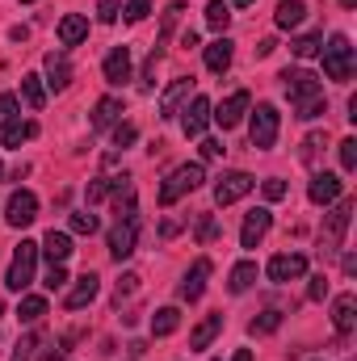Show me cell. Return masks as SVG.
Returning a JSON list of instances; mask_svg holds the SVG:
<instances>
[{
  "instance_id": "29",
  "label": "cell",
  "mask_w": 357,
  "mask_h": 361,
  "mask_svg": "<svg viewBox=\"0 0 357 361\" xmlns=\"http://www.w3.org/2000/svg\"><path fill=\"white\" fill-rule=\"evenodd\" d=\"M253 281H257V265H253V261H240V265L231 269L227 290H231V294H244V290H253Z\"/></svg>"
},
{
  "instance_id": "33",
  "label": "cell",
  "mask_w": 357,
  "mask_h": 361,
  "mask_svg": "<svg viewBox=\"0 0 357 361\" xmlns=\"http://www.w3.org/2000/svg\"><path fill=\"white\" fill-rule=\"evenodd\" d=\"M227 21H231V8H227L223 0H210V4H206V25L223 34V30H227Z\"/></svg>"
},
{
  "instance_id": "30",
  "label": "cell",
  "mask_w": 357,
  "mask_h": 361,
  "mask_svg": "<svg viewBox=\"0 0 357 361\" xmlns=\"http://www.w3.org/2000/svg\"><path fill=\"white\" fill-rule=\"evenodd\" d=\"M303 17H307V4H303V0H282V4H277V25H282V30H294Z\"/></svg>"
},
{
  "instance_id": "2",
  "label": "cell",
  "mask_w": 357,
  "mask_h": 361,
  "mask_svg": "<svg viewBox=\"0 0 357 361\" xmlns=\"http://www.w3.org/2000/svg\"><path fill=\"white\" fill-rule=\"evenodd\" d=\"M349 219H353V197H337V206L324 214V227H320V240L328 244L324 252H337L345 244V231H349Z\"/></svg>"
},
{
  "instance_id": "32",
  "label": "cell",
  "mask_w": 357,
  "mask_h": 361,
  "mask_svg": "<svg viewBox=\"0 0 357 361\" xmlns=\"http://www.w3.org/2000/svg\"><path fill=\"white\" fill-rule=\"evenodd\" d=\"M34 135H38V122H13V126H4V147H21Z\"/></svg>"
},
{
  "instance_id": "46",
  "label": "cell",
  "mask_w": 357,
  "mask_h": 361,
  "mask_svg": "<svg viewBox=\"0 0 357 361\" xmlns=\"http://www.w3.org/2000/svg\"><path fill=\"white\" fill-rule=\"evenodd\" d=\"M261 193H265V202H282V197H286V180H282V177H269L265 185H261Z\"/></svg>"
},
{
  "instance_id": "54",
  "label": "cell",
  "mask_w": 357,
  "mask_h": 361,
  "mask_svg": "<svg viewBox=\"0 0 357 361\" xmlns=\"http://www.w3.org/2000/svg\"><path fill=\"white\" fill-rule=\"evenodd\" d=\"M273 51H277V42H273V38H261V47H257V55H261V59H269Z\"/></svg>"
},
{
  "instance_id": "7",
  "label": "cell",
  "mask_w": 357,
  "mask_h": 361,
  "mask_svg": "<svg viewBox=\"0 0 357 361\" xmlns=\"http://www.w3.org/2000/svg\"><path fill=\"white\" fill-rule=\"evenodd\" d=\"M282 89H286L290 101H303V97L324 92L320 89V80H315V72H307V68H286V72H282Z\"/></svg>"
},
{
  "instance_id": "6",
  "label": "cell",
  "mask_w": 357,
  "mask_h": 361,
  "mask_svg": "<svg viewBox=\"0 0 357 361\" xmlns=\"http://www.w3.org/2000/svg\"><path fill=\"white\" fill-rule=\"evenodd\" d=\"M4 219H8V227H30L34 219H38V197L30 193V189H17L13 197H8V210H4Z\"/></svg>"
},
{
  "instance_id": "50",
  "label": "cell",
  "mask_w": 357,
  "mask_h": 361,
  "mask_svg": "<svg viewBox=\"0 0 357 361\" xmlns=\"http://www.w3.org/2000/svg\"><path fill=\"white\" fill-rule=\"evenodd\" d=\"M324 294H328V277L320 273V277H311V286H307V298H311V302H320Z\"/></svg>"
},
{
  "instance_id": "21",
  "label": "cell",
  "mask_w": 357,
  "mask_h": 361,
  "mask_svg": "<svg viewBox=\"0 0 357 361\" xmlns=\"http://www.w3.org/2000/svg\"><path fill=\"white\" fill-rule=\"evenodd\" d=\"M85 38H89V17L68 13V17L59 21V42H63V47H80Z\"/></svg>"
},
{
  "instance_id": "10",
  "label": "cell",
  "mask_w": 357,
  "mask_h": 361,
  "mask_svg": "<svg viewBox=\"0 0 357 361\" xmlns=\"http://www.w3.org/2000/svg\"><path fill=\"white\" fill-rule=\"evenodd\" d=\"M135 240H139V219H122L114 231H109V257L114 261H126L135 252Z\"/></svg>"
},
{
  "instance_id": "37",
  "label": "cell",
  "mask_w": 357,
  "mask_h": 361,
  "mask_svg": "<svg viewBox=\"0 0 357 361\" xmlns=\"http://www.w3.org/2000/svg\"><path fill=\"white\" fill-rule=\"evenodd\" d=\"M193 235H198V244H210V240L219 235V223H214V214H202V219H198V227H193Z\"/></svg>"
},
{
  "instance_id": "38",
  "label": "cell",
  "mask_w": 357,
  "mask_h": 361,
  "mask_svg": "<svg viewBox=\"0 0 357 361\" xmlns=\"http://www.w3.org/2000/svg\"><path fill=\"white\" fill-rule=\"evenodd\" d=\"M139 281H143L139 273H122V281H118V290H114V302L122 307V298H131V294L139 290Z\"/></svg>"
},
{
  "instance_id": "58",
  "label": "cell",
  "mask_w": 357,
  "mask_h": 361,
  "mask_svg": "<svg viewBox=\"0 0 357 361\" xmlns=\"http://www.w3.org/2000/svg\"><path fill=\"white\" fill-rule=\"evenodd\" d=\"M341 4H345V8H353V4H357V0H341Z\"/></svg>"
},
{
  "instance_id": "56",
  "label": "cell",
  "mask_w": 357,
  "mask_h": 361,
  "mask_svg": "<svg viewBox=\"0 0 357 361\" xmlns=\"http://www.w3.org/2000/svg\"><path fill=\"white\" fill-rule=\"evenodd\" d=\"M231 361H253V349H236V357Z\"/></svg>"
},
{
  "instance_id": "27",
  "label": "cell",
  "mask_w": 357,
  "mask_h": 361,
  "mask_svg": "<svg viewBox=\"0 0 357 361\" xmlns=\"http://www.w3.org/2000/svg\"><path fill=\"white\" fill-rule=\"evenodd\" d=\"M42 315H47V298H42V294H25L21 307H17V319H21V324H38Z\"/></svg>"
},
{
  "instance_id": "20",
  "label": "cell",
  "mask_w": 357,
  "mask_h": 361,
  "mask_svg": "<svg viewBox=\"0 0 357 361\" xmlns=\"http://www.w3.org/2000/svg\"><path fill=\"white\" fill-rule=\"evenodd\" d=\"M231 55H236V47H231V38H223V34H219V38H214V42L206 47V68H210L214 76H223V72L231 68Z\"/></svg>"
},
{
  "instance_id": "57",
  "label": "cell",
  "mask_w": 357,
  "mask_h": 361,
  "mask_svg": "<svg viewBox=\"0 0 357 361\" xmlns=\"http://www.w3.org/2000/svg\"><path fill=\"white\" fill-rule=\"evenodd\" d=\"M248 4H253V0H236V8H248Z\"/></svg>"
},
{
  "instance_id": "5",
  "label": "cell",
  "mask_w": 357,
  "mask_h": 361,
  "mask_svg": "<svg viewBox=\"0 0 357 361\" xmlns=\"http://www.w3.org/2000/svg\"><path fill=\"white\" fill-rule=\"evenodd\" d=\"M277 126H282V114H277L273 105H257V114H253V126H248V139H253V147L269 152V147L277 143Z\"/></svg>"
},
{
  "instance_id": "44",
  "label": "cell",
  "mask_w": 357,
  "mask_h": 361,
  "mask_svg": "<svg viewBox=\"0 0 357 361\" xmlns=\"http://www.w3.org/2000/svg\"><path fill=\"white\" fill-rule=\"evenodd\" d=\"M147 4H152V0H131V4H122V17L135 25V21H143V17H147Z\"/></svg>"
},
{
  "instance_id": "53",
  "label": "cell",
  "mask_w": 357,
  "mask_h": 361,
  "mask_svg": "<svg viewBox=\"0 0 357 361\" xmlns=\"http://www.w3.org/2000/svg\"><path fill=\"white\" fill-rule=\"evenodd\" d=\"M181 231V223L177 219H169V223H164V227H160V240H173V235H177Z\"/></svg>"
},
{
  "instance_id": "31",
  "label": "cell",
  "mask_w": 357,
  "mask_h": 361,
  "mask_svg": "<svg viewBox=\"0 0 357 361\" xmlns=\"http://www.w3.org/2000/svg\"><path fill=\"white\" fill-rule=\"evenodd\" d=\"M320 47H324V34H320V30H315V34H303V38H294V42H290L294 59H315V55H320Z\"/></svg>"
},
{
  "instance_id": "52",
  "label": "cell",
  "mask_w": 357,
  "mask_h": 361,
  "mask_svg": "<svg viewBox=\"0 0 357 361\" xmlns=\"http://www.w3.org/2000/svg\"><path fill=\"white\" fill-rule=\"evenodd\" d=\"M223 156V143L219 139H202V160H219Z\"/></svg>"
},
{
  "instance_id": "14",
  "label": "cell",
  "mask_w": 357,
  "mask_h": 361,
  "mask_svg": "<svg viewBox=\"0 0 357 361\" xmlns=\"http://www.w3.org/2000/svg\"><path fill=\"white\" fill-rule=\"evenodd\" d=\"M101 72H105L109 85H126V80H131V47H114V51L105 55Z\"/></svg>"
},
{
  "instance_id": "16",
  "label": "cell",
  "mask_w": 357,
  "mask_h": 361,
  "mask_svg": "<svg viewBox=\"0 0 357 361\" xmlns=\"http://www.w3.org/2000/svg\"><path fill=\"white\" fill-rule=\"evenodd\" d=\"M97 290H101V277H97V273H85V277H76V286L68 290L63 307H68V311H80V307H89L92 298H97Z\"/></svg>"
},
{
  "instance_id": "35",
  "label": "cell",
  "mask_w": 357,
  "mask_h": 361,
  "mask_svg": "<svg viewBox=\"0 0 357 361\" xmlns=\"http://www.w3.org/2000/svg\"><path fill=\"white\" fill-rule=\"evenodd\" d=\"M277 328H282V311H261V319L248 324L253 336H269V332H277Z\"/></svg>"
},
{
  "instance_id": "26",
  "label": "cell",
  "mask_w": 357,
  "mask_h": 361,
  "mask_svg": "<svg viewBox=\"0 0 357 361\" xmlns=\"http://www.w3.org/2000/svg\"><path fill=\"white\" fill-rule=\"evenodd\" d=\"M177 328H181V311L177 307H164V311L152 315V336H173Z\"/></svg>"
},
{
  "instance_id": "36",
  "label": "cell",
  "mask_w": 357,
  "mask_h": 361,
  "mask_svg": "<svg viewBox=\"0 0 357 361\" xmlns=\"http://www.w3.org/2000/svg\"><path fill=\"white\" fill-rule=\"evenodd\" d=\"M294 109H298V118H320V114L328 109V101H324V92H315V97H303V101H294Z\"/></svg>"
},
{
  "instance_id": "41",
  "label": "cell",
  "mask_w": 357,
  "mask_h": 361,
  "mask_svg": "<svg viewBox=\"0 0 357 361\" xmlns=\"http://www.w3.org/2000/svg\"><path fill=\"white\" fill-rule=\"evenodd\" d=\"M118 13H122V0H97V17H101L105 25H114Z\"/></svg>"
},
{
  "instance_id": "51",
  "label": "cell",
  "mask_w": 357,
  "mask_h": 361,
  "mask_svg": "<svg viewBox=\"0 0 357 361\" xmlns=\"http://www.w3.org/2000/svg\"><path fill=\"white\" fill-rule=\"evenodd\" d=\"M181 13H185V4H169V13H164V38L173 34V25L181 21Z\"/></svg>"
},
{
  "instance_id": "13",
  "label": "cell",
  "mask_w": 357,
  "mask_h": 361,
  "mask_svg": "<svg viewBox=\"0 0 357 361\" xmlns=\"http://www.w3.org/2000/svg\"><path fill=\"white\" fill-rule=\"evenodd\" d=\"M269 227H273V214H269L265 206L248 210V219H244V231H240V244H244V248H257V244L269 235Z\"/></svg>"
},
{
  "instance_id": "8",
  "label": "cell",
  "mask_w": 357,
  "mask_h": 361,
  "mask_svg": "<svg viewBox=\"0 0 357 361\" xmlns=\"http://www.w3.org/2000/svg\"><path fill=\"white\" fill-rule=\"evenodd\" d=\"M248 105H253V97H248L244 89H236L231 97H227V101H223V105H219V109H214V114H210V118H214L223 130H231V126H240V122H244Z\"/></svg>"
},
{
  "instance_id": "3",
  "label": "cell",
  "mask_w": 357,
  "mask_h": 361,
  "mask_svg": "<svg viewBox=\"0 0 357 361\" xmlns=\"http://www.w3.org/2000/svg\"><path fill=\"white\" fill-rule=\"evenodd\" d=\"M202 180H206L202 164H181V169H173V173H169V180L160 185V206H173L177 197L193 193V189H198Z\"/></svg>"
},
{
  "instance_id": "1",
  "label": "cell",
  "mask_w": 357,
  "mask_h": 361,
  "mask_svg": "<svg viewBox=\"0 0 357 361\" xmlns=\"http://www.w3.org/2000/svg\"><path fill=\"white\" fill-rule=\"evenodd\" d=\"M320 51H324V76L345 85L353 76V47H349V38L345 34H332L328 47H320Z\"/></svg>"
},
{
  "instance_id": "19",
  "label": "cell",
  "mask_w": 357,
  "mask_h": 361,
  "mask_svg": "<svg viewBox=\"0 0 357 361\" xmlns=\"http://www.w3.org/2000/svg\"><path fill=\"white\" fill-rule=\"evenodd\" d=\"M47 85H51L55 92H63L68 85H72V63H68L63 51H51V55H47Z\"/></svg>"
},
{
  "instance_id": "39",
  "label": "cell",
  "mask_w": 357,
  "mask_h": 361,
  "mask_svg": "<svg viewBox=\"0 0 357 361\" xmlns=\"http://www.w3.org/2000/svg\"><path fill=\"white\" fill-rule=\"evenodd\" d=\"M17 122V97L13 92H0V130Z\"/></svg>"
},
{
  "instance_id": "47",
  "label": "cell",
  "mask_w": 357,
  "mask_h": 361,
  "mask_svg": "<svg viewBox=\"0 0 357 361\" xmlns=\"http://www.w3.org/2000/svg\"><path fill=\"white\" fill-rule=\"evenodd\" d=\"M42 286H47V290H63V286H68V269H63V265H51Z\"/></svg>"
},
{
  "instance_id": "59",
  "label": "cell",
  "mask_w": 357,
  "mask_h": 361,
  "mask_svg": "<svg viewBox=\"0 0 357 361\" xmlns=\"http://www.w3.org/2000/svg\"><path fill=\"white\" fill-rule=\"evenodd\" d=\"M0 177H4V164H0Z\"/></svg>"
},
{
  "instance_id": "4",
  "label": "cell",
  "mask_w": 357,
  "mask_h": 361,
  "mask_svg": "<svg viewBox=\"0 0 357 361\" xmlns=\"http://www.w3.org/2000/svg\"><path fill=\"white\" fill-rule=\"evenodd\" d=\"M34 265H38V244H34V240H21V244H17V252H13V265H8L4 286L21 294V290L34 281Z\"/></svg>"
},
{
  "instance_id": "43",
  "label": "cell",
  "mask_w": 357,
  "mask_h": 361,
  "mask_svg": "<svg viewBox=\"0 0 357 361\" xmlns=\"http://www.w3.org/2000/svg\"><path fill=\"white\" fill-rule=\"evenodd\" d=\"M38 345H42V336H38V332H30V336H25V341L17 345V353H13V361H30V357H34V349H38Z\"/></svg>"
},
{
  "instance_id": "34",
  "label": "cell",
  "mask_w": 357,
  "mask_h": 361,
  "mask_svg": "<svg viewBox=\"0 0 357 361\" xmlns=\"http://www.w3.org/2000/svg\"><path fill=\"white\" fill-rule=\"evenodd\" d=\"M324 147H328V135H324V130H315V135H307V139H303V164H315Z\"/></svg>"
},
{
  "instance_id": "42",
  "label": "cell",
  "mask_w": 357,
  "mask_h": 361,
  "mask_svg": "<svg viewBox=\"0 0 357 361\" xmlns=\"http://www.w3.org/2000/svg\"><path fill=\"white\" fill-rule=\"evenodd\" d=\"M341 169L345 173L357 169V139H341Z\"/></svg>"
},
{
  "instance_id": "15",
  "label": "cell",
  "mask_w": 357,
  "mask_h": 361,
  "mask_svg": "<svg viewBox=\"0 0 357 361\" xmlns=\"http://www.w3.org/2000/svg\"><path fill=\"white\" fill-rule=\"evenodd\" d=\"M185 118H181V130L189 135V139H198L202 130H206V122H210V101L206 97H193L189 101V109H181Z\"/></svg>"
},
{
  "instance_id": "24",
  "label": "cell",
  "mask_w": 357,
  "mask_h": 361,
  "mask_svg": "<svg viewBox=\"0 0 357 361\" xmlns=\"http://www.w3.org/2000/svg\"><path fill=\"white\" fill-rule=\"evenodd\" d=\"M118 114H122V101H118V97H101V101L92 105V130L114 126V122H118Z\"/></svg>"
},
{
  "instance_id": "28",
  "label": "cell",
  "mask_w": 357,
  "mask_h": 361,
  "mask_svg": "<svg viewBox=\"0 0 357 361\" xmlns=\"http://www.w3.org/2000/svg\"><path fill=\"white\" fill-rule=\"evenodd\" d=\"M21 97H25V105L30 109H42L47 105V89H42V76H21Z\"/></svg>"
},
{
  "instance_id": "40",
  "label": "cell",
  "mask_w": 357,
  "mask_h": 361,
  "mask_svg": "<svg viewBox=\"0 0 357 361\" xmlns=\"http://www.w3.org/2000/svg\"><path fill=\"white\" fill-rule=\"evenodd\" d=\"M72 231H76V235H92V231H97V214L76 210V214H72Z\"/></svg>"
},
{
  "instance_id": "23",
  "label": "cell",
  "mask_w": 357,
  "mask_h": 361,
  "mask_svg": "<svg viewBox=\"0 0 357 361\" xmlns=\"http://www.w3.org/2000/svg\"><path fill=\"white\" fill-rule=\"evenodd\" d=\"M42 252L51 257V265H63V261L72 257V235H68V231H47Z\"/></svg>"
},
{
  "instance_id": "11",
  "label": "cell",
  "mask_w": 357,
  "mask_h": 361,
  "mask_svg": "<svg viewBox=\"0 0 357 361\" xmlns=\"http://www.w3.org/2000/svg\"><path fill=\"white\" fill-rule=\"evenodd\" d=\"M341 193H345V180L337 177V173H315L311 185H307V197H311L315 206H332Z\"/></svg>"
},
{
  "instance_id": "45",
  "label": "cell",
  "mask_w": 357,
  "mask_h": 361,
  "mask_svg": "<svg viewBox=\"0 0 357 361\" xmlns=\"http://www.w3.org/2000/svg\"><path fill=\"white\" fill-rule=\"evenodd\" d=\"M85 197H89V202H105V197H109V177H97V180H89Z\"/></svg>"
},
{
  "instance_id": "55",
  "label": "cell",
  "mask_w": 357,
  "mask_h": 361,
  "mask_svg": "<svg viewBox=\"0 0 357 361\" xmlns=\"http://www.w3.org/2000/svg\"><path fill=\"white\" fill-rule=\"evenodd\" d=\"M181 47H185V51H189V47H198V34H193V30H185V34H181Z\"/></svg>"
},
{
  "instance_id": "12",
  "label": "cell",
  "mask_w": 357,
  "mask_h": 361,
  "mask_svg": "<svg viewBox=\"0 0 357 361\" xmlns=\"http://www.w3.org/2000/svg\"><path fill=\"white\" fill-rule=\"evenodd\" d=\"M303 273H307V257L303 252H277L269 261V277L273 281H298Z\"/></svg>"
},
{
  "instance_id": "22",
  "label": "cell",
  "mask_w": 357,
  "mask_h": 361,
  "mask_svg": "<svg viewBox=\"0 0 357 361\" xmlns=\"http://www.w3.org/2000/svg\"><path fill=\"white\" fill-rule=\"evenodd\" d=\"M332 324H337V332H341V336L357 328V298H353V294H341V298L332 302Z\"/></svg>"
},
{
  "instance_id": "25",
  "label": "cell",
  "mask_w": 357,
  "mask_h": 361,
  "mask_svg": "<svg viewBox=\"0 0 357 361\" xmlns=\"http://www.w3.org/2000/svg\"><path fill=\"white\" fill-rule=\"evenodd\" d=\"M223 332V315H206L198 328H193V336H189V349H210V341Z\"/></svg>"
},
{
  "instance_id": "9",
  "label": "cell",
  "mask_w": 357,
  "mask_h": 361,
  "mask_svg": "<svg viewBox=\"0 0 357 361\" xmlns=\"http://www.w3.org/2000/svg\"><path fill=\"white\" fill-rule=\"evenodd\" d=\"M253 185H257V180L248 177V173H223L219 185H214V202H219V206H231V202H240L244 193H253Z\"/></svg>"
},
{
  "instance_id": "49",
  "label": "cell",
  "mask_w": 357,
  "mask_h": 361,
  "mask_svg": "<svg viewBox=\"0 0 357 361\" xmlns=\"http://www.w3.org/2000/svg\"><path fill=\"white\" fill-rule=\"evenodd\" d=\"M160 55H164V51L156 47V51H152V59H147V68H143V89H152V85H156V63H160Z\"/></svg>"
},
{
  "instance_id": "18",
  "label": "cell",
  "mask_w": 357,
  "mask_h": 361,
  "mask_svg": "<svg viewBox=\"0 0 357 361\" xmlns=\"http://www.w3.org/2000/svg\"><path fill=\"white\" fill-rule=\"evenodd\" d=\"M189 85H193L189 76H177V80L164 89V97H160V118H177L181 105L189 101Z\"/></svg>"
},
{
  "instance_id": "60",
  "label": "cell",
  "mask_w": 357,
  "mask_h": 361,
  "mask_svg": "<svg viewBox=\"0 0 357 361\" xmlns=\"http://www.w3.org/2000/svg\"><path fill=\"white\" fill-rule=\"evenodd\" d=\"M21 4H34V0H21Z\"/></svg>"
},
{
  "instance_id": "48",
  "label": "cell",
  "mask_w": 357,
  "mask_h": 361,
  "mask_svg": "<svg viewBox=\"0 0 357 361\" xmlns=\"http://www.w3.org/2000/svg\"><path fill=\"white\" fill-rule=\"evenodd\" d=\"M135 135H139V130H135L131 122H122V126H114V147H131V143H135Z\"/></svg>"
},
{
  "instance_id": "17",
  "label": "cell",
  "mask_w": 357,
  "mask_h": 361,
  "mask_svg": "<svg viewBox=\"0 0 357 361\" xmlns=\"http://www.w3.org/2000/svg\"><path fill=\"white\" fill-rule=\"evenodd\" d=\"M206 277H210V261H206V257H198V261H193V269L185 273V281H181V298H185V302H198V298H202V290H206Z\"/></svg>"
}]
</instances>
